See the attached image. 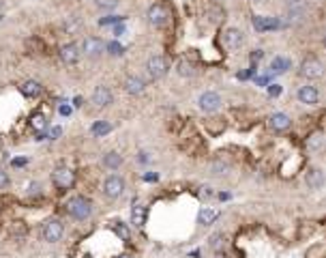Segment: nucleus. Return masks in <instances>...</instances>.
I'll return each instance as SVG.
<instances>
[{
    "label": "nucleus",
    "instance_id": "nucleus-1",
    "mask_svg": "<svg viewBox=\"0 0 326 258\" xmlns=\"http://www.w3.org/2000/svg\"><path fill=\"white\" fill-rule=\"evenodd\" d=\"M67 213L71 215L73 219H88L90 215H92V204L88 198H84V196H73V198H69L67 200Z\"/></svg>",
    "mask_w": 326,
    "mask_h": 258
},
{
    "label": "nucleus",
    "instance_id": "nucleus-2",
    "mask_svg": "<svg viewBox=\"0 0 326 258\" xmlns=\"http://www.w3.org/2000/svg\"><path fill=\"white\" fill-rule=\"evenodd\" d=\"M124 190H127V183L121 174H110L105 176V181H103V196L105 198H112V200H116V198H121Z\"/></svg>",
    "mask_w": 326,
    "mask_h": 258
},
{
    "label": "nucleus",
    "instance_id": "nucleus-3",
    "mask_svg": "<svg viewBox=\"0 0 326 258\" xmlns=\"http://www.w3.org/2000/svg\"><path fill=\"white\" fill-rule=\"evenodd\" d=\"M62 235H64V224L56 217L47 219L41 228V236H43V241H47V243H58V241L62 239Z\"/></svg>",
    "mask_w": 326,
    "mask_h": 258
},
{
    "label": "nucleus",
    "instance_id": "nucleus-4",
    "mask_svg": "<svg viewBox=\"0 0 326 258\" xmlns=\"http://www.w3.org/2000/svg\"><path fill=\"white\" fill-rule=\"evenodd\" d=\"M307 15V0H287L285 2V18L290 24H301Z\"/></svg>",
    "mask_w": 326,
    "mask_h": 258
},
{
    "label": "nucleus",
    "instance_id": "nucleus-5",
    "mask_svg": "<svg viewBox=\"0 0 326 258\" xmlns=\"http://www.w3.org/2000/svg\"><path fill=\"white\" fill-rule=\"evenodd\" d=\"M221 43H224V47L227 52H238L243 47L244 43V35L243 30L234 28V26H230V28L224 30V35H221Z\"/></svg>",
    "mask_w": 326,
    "mask_h": 258
},
{
    "label": "nucleus",
    "instance_id": "nucleus-6",
    "mask_svg": "<svg viewBox=\"0 0 326 258\" xmlns=\"http://www.w3.org/2000/svg\"><path fill=\"white\" fill-rule=\"evenodd\" d=\"M298 73H301V78L309 80V82H313V80H320L324 75V64L318 61V58H309L301 64V69H298Z\"/></svg>",
    "mask_w": 326,
    "mask_h": 258
},
{
    "label": "nucleus",
    "instance_id": "nucleus-7",
    "mask_svg": "<svg viewBox=\"0 0 326 258\" xmlns=\"http://www.w3.org/2000/svg\"><path fill=\"white\" fill-rule=\"evenodd\" d=\"M146 69H148L150 78H153V80H159V78H163V75L170 71V64H167L165 56H161V54H155V56L148 58V63H146Z\"/></svg>",
    "mask_w": 326,
    "mask_h": 258
},
{
    "label": "nucleus",
    "instance_id": "nucleus-8",
    "mask_svg": "<svg viewBox=\"0 0 326 258\" xmlns=\"http://www.w3.org/2000/svg\"><path fill=\"white\" fill-rule=\"evenodd\" d=\"M52 181L58 190H69L73 185V170L69 166H58L56 170L52 172Z\"/></svg>",
    "mask_w": 326,
    "mask_h": 258
},
{
    "label": "nucleus",
    "instance_id": "nucleus-9",
    "mask_svg": "<svg viewBox=\"0 0 326 258\" xmlns=\"http://www.w3.org/2000/svg\"><path fill=\"white\" fill-rule=\"evenodd\" d=\"M82 54H86V56H101L103 52H105V43L99 37H86L84 41H82Z\"/></svg>",
    "mask_w": 326,
    "mask_h": 258
},
{
    "label": "nucleus",
    "instance_id": "nucleus-10",
    "mask_svg": "<svg viewBox=\"0 0 326 258\" xmlns=\"http://www.w3.org/2000/svg\"><path fill=\"white\" fill-rule=\"evenodd\" d=\"M198 106L202 112H215V110H219V106H221V97H219V93H215V90H206V93L200 95Z\"/></svg>",
    "mask_w": 326,
    "mask_h": 258
},
{
    "label": "nucleus",
    "instance_id": "nucleus-11",
    "mask_svg": "<svg viewBox=\"0 0 326 258\" xmlns=\"http://www.w3.org/2000/svg\"><path fill=\"white\" fill-rule=\"evenodd\" d=\"M251 24H253V28L258 32H270V30L279 28L281 20L279 18H268V15H253Z\"/></svg>",
    "mask_w": 326,
    "mask_h": 258
},
{
    "label": "nucleus",
    "instance_id": "nucleus-12",
    "mask_svg": "<svg viewBox=\"0 0 326 258\" xmlns=\"http://www.w3.org/2000/svg\"><path fill=\"white\" fill-rule=\"evenodd\" d=\"M296 95H298V101L305 104V106H316L320 101V90H318V86H313V84L301 86Z\"/></svg>",
    "mask_w": 326,
    "mask_h": 258
},
{
    "label": "nucleus",
    "instance_id": "nucleus-13",
    "mask_svg": "<svg viewBox=\"0 0 326 258\" xmlns=\"http://www.w3.org/2000/svg\"><path fill=\"white\" fill-rule=\"evenodd\" d=\"M167 11L165 7H161V4H153V7L148 9V22L150 26H155V28H163V26L167 24Z\"/></svg>",
    "mask_w": 326,
    "mask_h": 258
},
{
    "label": "nucleus",
    "instance_id": "nucleus-14",
    "mask_svg": "<svg viewBox=\"0 0 326 258\" xmlns=\"http://www.w3.org/2000/svg\"><path fill=\"white\" fill-rule=\"evenodd\" d=\"M114 101V95H112V90L107 88V86H97L95 90H92V104L95 106H99V108H107Z\"/></svg>",
    "mask_w": 326,
    "mask_h": 258
},
{
    "label": "nucleus",
    "instance_id": "nucleus-15",
    "mask_svg": "<svg viewBox=\"0 0 326 258\" xmlns=\"http://www.w3.org/2000/svg\"><path fill=\"white\" fill-rule=\"evenodd\" d=\"M80 56H82V52H80V45H78V43H64V45L61 47V58H62V63L75 64V63L80 61Z\"/></svg>",
    "mask_w": 326,
    "mask_h": 258
},
{
    "label": "nucleus",
    "instance_id": "nucleus-16",
    "mask_svg": "<svg viewBox=\"0 0 326 258\" xmlns=\"http://www.w3.org/2000/svg\"><path fill=\"white\" fill-rule=\"evenodd\" d=\"M290 125H292V118L284 114V112H275V114L268 118V127L273 129V131H285Z\"/></svg>",
    "mask_w": 326,
    "mask_h": 258
},
{
    "label": "nucleus",
    "instance_id": "nucleus-17",
    "mask_svg": "<svg viewBox=\"0 0 326 258\" xmlns=\"http://www.w3.org/2000/svg\"><path fill=\"white\" fill-rule=\"evenodd\" d=\"M124 88H127V93H131V95H142L144 88H146V82H144V78H140V75H129V78L124 80Z\"/></svg>",
    "mask_w": 326,
    "mask_h": 258
},
{
    "label": "nucleus",
    "instance_id": "nucleus-18",
    "mask_svg": "<svg viewBox=\"0 0 326 258\" xmlns=\"http://www.w3.org/2000/svg\"><path fill=\"white\" fill-rule=\"evenodd\" d=\"M307 185L311 187V190H322L324 185V172L322 168H311L307 172Z\"/></svg>",
    "mask_w": 326,
    "mask_h": 258
},
{
    "label": "nucleus",
    "instance_id": "nucleus-19",
    "mask_svg": "<svg viewBox=\"0 0 326 258\" xmlns=\"http://www.w3.org/2000/svg\"><path fill=\"white\" fill-rule=\"evenodd\" d=\"M144 222H146V207L142 202L135 200L133 207H131V224L140 228V226H144Z\"/></svg>",
    "mask_w": 326,
    "mask_h": 258
},
{
    "label": "nucleus",
    "instance_id": "nucleus-20",
    "mask_svg": "<svg viewBox=\"0 0 326 258\" xmlns=\"http://www.w3.org/2000/svg\"><path fill=\"white\" fill-rule=\"evenodd\" d=\"M217 217H219V211L213 209V207H202V209H200V213H198V222L202 226H210Z\"/></svg>",
    "mask_w": 326,
    "mask_h": 258
},
{
    "label": "nucleus",
    "instance_id": "nucleus-21",
    "mask_svg": "<svg viewBox=\"0 0 326 258\" xmlns=\"http://www.w3.org/2000/svg\"><path fill=\"white\" fill-rule=\"evenodd\" d=\"M122 164V155L116 153V150H110L107 155H103V166H105L107 170H118Z\"/></svg>",
    "mask_w": 326,
    "mask_h": 258
},
{
    "label": "nucleus",
    "instance_id": "nucleus-22",
    "mask_svg": "<svg viewBox=\"0 0 326 258\" xmlns=\"http://www.w3.org/2000/svg\"><path fill=\"white\" fill-rule=\"evenodd\" d=\"M290 67H292V63H290V58H285V56H275L273 61H270V71L273 73H285Z\"/></svg>",
    "mask_w": 326,
    "mask_h": 258
},
{
    "label": "nucleus",
    "instance_id": "nucleus-23",
    "mask_svg": "<svg viewBox=\"0 0 326 258\" xmlns=\"http://www.w3.org/2000/svg\"><path fill=\"white\" fill-rule=\"evenodd\" d=\"M20 90L24 97H37V95H41V84L35 82V80H28V82H24L20 86Z\"/></svg>",
    "mask_w": 326,
    "mask_h": 258
},
{
    "label": "nucleus",
    "instance_id": "nucleus-24",
    "mask_svg": "<svg viewBox=\"0 0 326 258\" xmlns=\"http://www.w3.org/2000/svg\"><path fill=\"white\" fill-rule=\"evenodd\" d=\"M110 131H112V123L110 121H97L95 125L90 127V133H92V136H97V138L105 136V133H110Z\"/></svg>",
    "mask_w": 326,
    "mask_h": 258
},
{
    "label": "nucleus",
    "instance_id": "nucleus-25",
    "mask_svg": "<svg viewBox=\"0 0 326 258\" xmlns=\"http://www.w3.org/2000/svg\"><path fill=\"white\" fill-rule=\"evenodd\" d=\"M322 144H324V133L322 131H316L311 138L307 140L309 150H320V149H322Z\"/></svg>",
    "mask_w": 326,
    "mask_h": 258
},
{
    "label": "nucleus",
    "instance_id": "nucleus-26",
    "mask_svg": "<svg viewBox=\"0 0 326 258\" xmlns=\"http://www.w3.org/2000/svg\"><path fill=\"white\" fill-rule=\"evenodd\" d=\"M208 245H210V250H215V252L224 250V245H225V236H224V233H217V235L210 236V239H208Z\"/></svg>",
    "mask_w": 326,
    "mask_h": 258
},
{
    "label": "nucleus",
    "instance_id": "nucleus-27",
    "mask_svg": "<svg viewBox=\"0 0 326 258\" xmlns=\"http://www.w3.org/2000/svg\"><path fill=\"white\" fill-rule=\"evenodd\" d=\"M178 73H181L183 78H187V75H193V73H195V69H193V64H191V63L181 61V63H178Z\"/></svg>",
    "mask_w": 326,
    "mask_h": 258
},
{
    "label": "nucleus",
    "instance_id": "nucleus-28",
    "mask_svg": "<svg viewBox=\"0 0 326 258\" xmlns=\"http://www.w3.org/2000/svg\"><path fill=\"white\" fill-rule=\"evenodd\" d=\"M124 18L122 15H107V18L99 20V26H112V24H122Z\"/></svg>",
    "mask_w": 326,
    "mask_h": 258
},
{
    "label": "nucleus",
    "instance_id": "nucleus-29",
    "mask_svg": "<svg viewBox=\"0 0 326 258\" xmlns=\"http://www.w3.org/2000/svg\"><path fill=\"white\" fill-rule=\"evenodd\" d=\"M105 50L112 54V56H121V54L124 52V47H122V43H118V41H112V43H105Z\"/></svg>",
    "mask_w": 326,
    "mask_h": 258
},
{
    "label": "nucleus",
    "instance_id": "nucleus-30",
    "mask_svg": "<svg viewBox=\"0 0 326 258\" xmlns=\"http://www.w3.org/2000/svg\"><path fill=\"white\" fill-rule=\"evenodd\" d=\"M210 170H213L215 174H225V172L230 170V166H227L225 161L219 159V161H215V164H210Z\"/></svg>",
    "mask_w": 326,
    "mask_h": 258
},
{
    "label": "nucleus",
    "instance_id": "nucleus-31",
    "mask_svg": "<svg viewBox=\"0 0 326 258\" xmlns=\"http://www.w3.org/2000/svg\"><path fill=\"white\" fill-rule=\"evenodd\" d=\"M62 28L67 30V32H75V30L80 28V20H78V18H69L67 22H64V26H62Z\"/></svg>",
    "mask_w": 326,
    "mask_h": 258
},
{
    "label": "nucleus",
    "instance_id": "nucleus-32",
    "mask_svg": "<svg viewBox=\"0 0 326 258\" xmlns=\"http://www.w3.org/2000/svg\"><path fill=\"white\" fill-rule=\"evenodd\" d=\"M32 127H35V129H43V127H45V116H43V114H35V116H32Z\"/></svg>",
    "mask_w": 326,
    "mask_h": 258
},
{
    "label": "nucleus",
    "instance_id": "nucleus-33",
    "mask_svg": "<svg viewBox=\"0 0 326 258\" xmlns=\"http://www.w3.org/2000/svg\"><path fill=\"white\" fill-rule=\"evenodd\" d=\"M97 4L103 9H114L118 4V0H97Z\"/></svg>",
    "mask_w": 326,
    "mask_h": 258
},
{
    "label": "nucleus",
    "instance_id": "nucleus-34",
    "mask_svg": "<svg viewBox=\"0 0 326 258\" xmlns=\"http://www.w3.org/2000/svg\"><path fill=\"white\" fill-rule=\"evenodd\" d=\"M4 187H9V174L0 168V190H4Z\"/></svg>",
    "mask_w": 326,
    "mask_h": 258
},
{
    "label": "nucleus",
    "instance_id": "nucleus-35",
    "mask_svg": "<svg viewBox=\"0 0 326 258\" xmlns=\"http://www.w3.org/2000/svg\"><path fill=\"white\" fill-rule=\"evenodd\" d=\"M268 95L270 97H279L281 95V86L279 84H270L268 86Z\"/></svg>",
    "mask_w": 326,
    "mask_h": 258
},
{
    "label": "nucleus",
    "instance_id": "nucleus-36",
    "mask_svg": "<svg viewBox=\"0 0 326 258\" xmlns=\"http://www.w3.org/2000/svg\"><path fill=\"white\" fill-rule=\"evenodd\" d=\"M262 56H264V52H262V50H253V52H251V61H253V63H255V61H260Z\"/></svg>",
    "mask_w": 326,
    "mask_h": 258
},
{
    "label": "nucleus",
    "instance_id": "nucleus-37",
    "mask_svg": "<svg viewBox=\"0 0 326 258\" xmlns=\"http://www.w3.org/2000/svg\"><path fill=\"white\" fill-rule=\"evenodd\" d=\"M61 133H62V127H54V129H52V133H50V138H52V140H56L58 136H61Z\"/></svg>",
    "mask_w": 326,
    "mask_h": 258
},
{
    "label": "nucleus",
    "instance_id": "nucleus-38",
    "mask_svg": "<svg viewBox=\"0 0 326 258\" xmlns=\"http://www.w3.org/2000/svg\"><path fill=\"white\" fill-rule=\"evenodd\" d=\"M124 32H127V28H124V26L121 24V26H116V28H114V35L116 37H121V35H124Z\"/></svg>",
    "mask_w": 326,
    "mask_h": 258
},
{
    "label": "nucleus",
    "instance_id": "nucleus-39",
    "mask_svg": "<svg viewBox=\"0 0 326 258\" xmlns=\"http://www.w3.org/2000/svg\"><path fill=\"white\" fill-rule=\"evenodd\" d=\"M61 114L62 116H69V114H71V108H69V106H61Z\"/></svg>",
    "mask_w": 326,
    "mask_h": 258
},
{
    "label": "nucleus",
    "instance_id": "nucleus-40",
    "mask_svg": "<svg viewBox=\"0 0 326 258\" xmlns=\"http://www.w3.org/2000/svg\"><path fill=\"white\" fill-rule=\"evenodd\" d=\"M116 230H118V233H121V235L124 236V239H129V233H127V228H124V226H116Z\"/></svg>",
    "mask_w": 326,
    "mask_h": 258
},
{
    "label": "nucleus",
    "instance_id": "nucleus-41",
    "mask_svg": "<svg viewBox=\"0 0 326 258\" xmlns=\"http://www.w3.org/2000/svg\"><path fill=\"white\" fill-rule=\"evenodd\" d=\"M251 73H253V69H249V71H243V73H238V78H241V80H247Z\"/></svg>",
    "mask_w": 326,
    "mask_h": 258
},
{
    "label": "nucleus",
    "instance_id": "nucleus-42",
    "mask_svg": "<svg viewBox=\"0 0 326 258\" xmlns=\"http://www.w3.org/2000/svg\"><path fill=\"white\" fill-rule=\"evenodd\" d=\"M140 161L146 164V161H148V153H140Z\"/></svg>",
    "mask_w": 326,
    "mask_h": 258
},
{
    "label": "nucleus",
    "instance_id": "nucleus-43",
    "mask_svg": "<svg viewBox=\"0 0 326 258\" xmlns=\"http://www.w3.org/2000/svg\"><path fill=\"white\" fill-rule=\"evenodd\" d=\"M144 179H146V181H157V174H146Z\"/></svg>",
    "mask_w": 326,
    "mask_h": 258
},
{
    "label": "nucleus",
    "instance_id": "nucleus-44",
    "mask_svg": "<svg viewBox=\"0 0 326 258\" xmlns=\"http://www.w3.org/2000/svg\"><path fill=\"white\" fill-rule=\"evenodd\" d=\"M13 164H15V166H24V164H26V159H15Z\"/></svg>",
    "mask_w": 326,
    "mask_h": 258
},
{
    "label": "nucleus",
    "instance_id": "nucleus-45",
    "mask_svg": "<svg viewBox=\"0 0 326 258\" xmlns=\"http://www.w3.org/2000/svg\"><path fill=\"white\" fill-rule=\"evenodd\" d=\"M121 258H131V256H129V254H122V256H121Z\"/></svg>",
    "mask_w": 326,
    "mask_h": 258
},
{
    "label": "nucleus",
    "instance_id": "nucleus-46",
    "mask_svg": "<svg viewBox=\"0 0 326 258\" xmlns=\"http://www.w3.org/2000/svg\"><path fill=\"white\" fill-rule=\"evenodd\" d=\"M217 258H225V256H221V254H219V256H217Z\"/></svg>",
    "mask_w": 326,
    "mask_h": 258
}]
</instances>
